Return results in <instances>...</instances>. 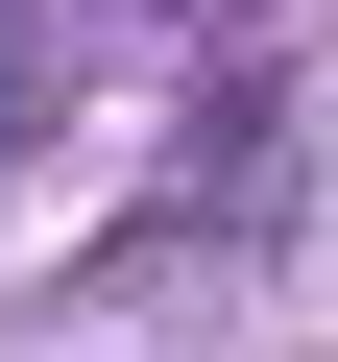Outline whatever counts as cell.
<instances>
[{
	"mask_svg": "<svg viewBox=\"0 0 338 362\" xmlns=\"http://www.w3.org/2000/svg\"><path fill=\"white\" fill-rule=\"evenodd\" d=\"M0 121H25V49H0Z\"/></svg>",
	"mask_w": 338,
	"mask_h": 362,
	"instance_id": "6da1fadb",
	"label": "cell"
}]
</instances>
